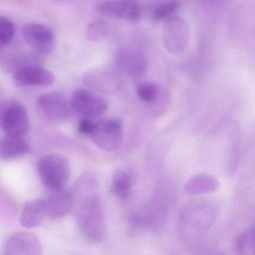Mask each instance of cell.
<instances>
[{"label": "cell", "mask_w": 255, "mask_h": 255, "mask_svg": "<svg viewBox=\"0 0 255 255\" xmlns=\"http://www.w3.org/2000/svg\"><path fill=\"white\" fill-rule=\"evenodd\" d=\"M45 200L46 217L51 219H61L70 214L74 206V196L69 190H61L54 191Z\"/></svg>", "instance_id": "obj_13"}, {"label": "cell", "mask_w": 255, "mask_h": 255, "mask_svg": "<svg viewBox=\"0 0 255 255\" xmlns=\"http://www.w3.org/2000/svg\"><path fill=\"white\" fill-rule=\"evenodd\" d=\"M37 104L40 110L52 120H64L71 112L70 102L61 93L52 92L39 97Z\"/></svg>", "instance_id": "obj_12"}, {"label": "cell", "mask_w": 255, "mask_h": 255, "mask_svg": "<svg viewBox=\"0 0 255 255\" xmlns=\"http://www.w3.org/2000/svg\"><path fill=\"white\" fill-rule=\"evenodd\" d=\"M95 122L91 118H82L78 124V130L84 136H90L94 131Z\"/></svg>", "instance_id": "obj_24"}, {"label": "cell", "mask_w": 255, "mask_h": 255, "mask_svg": "<svg viewBox=\"0 0 255 255\" xmlns=\"http://www.w3.org/2000/svg\"><path fill=\"white\" fill-rule=\"evenodd\" d=\"M15 34L14 25L9 18L0 16V48L10 44Z\"/></svg>", "instance_id": "obj_22"}, {"label": "cell", "mask_w": 255, "mask_h": 255, "mask_svg": "<svg viewBox=\"0 0 255 255\" xmlns=\"http://www.w3.org/2000/svg\"><path fill=\"white\" fill-rule=\"evenodd\" d=\"M112 191L116 197L127 199L132 191V178L122 169H116L112 175Z\"/></svg>", "instance_id": "obj_18"}, {"label": "cell", "mask_w": 255, "mask_h": 255, "mask_svg": "<svg viewBox=\"0 0 255 255\" xmlns=\"http://www.w3.org/2000/svg\"><path fill=\"white\" fill-rule=\"evenodd\" d=\"M22 34L28 44L40 55H48L55 48V37L44 25L31 23L24 25Z\"/></svg>", "instance_id": "obj_8"}, {"label": "cell", "mask_w": 255, "mask_h": 255, "mask_svg": "<svg viewBox=\"0 0 255 255\" xmlns=\"http://www.w3.org/2000/svg\"><path fill=\"white\" fill-rule=\"evenodd\" d=\"M159 88L152 82H144L137 88L138 97L146 103H154L159 97Z\"/></svg>", "instance_id": "obj_23"}, {"label": "cell", "mask_w": 255, "mask_h": 255, "mask_svg": "<svg viewBox=\"0 0 255 255\" xmlns=\"http://www.w3.org/2000/svg\"><path fill=\"white\" fill-rule=\"evenodd\" d=\"M4 255H43V247L40 240L34 234L16 232L7 239Z\"/></svg>", "instance_id": "obj_9"}, {"label": "cell", "mask_w": 255, "mask_h": 255, "mask_svg": "<svg viewBox=\"0 0 255 255\" xmlns=\"http://www.w3.org/2000/svg\"><path fill=\"white\" fill-rule=\"evenodd\" d=\"M19 85L49 86L53 84L55 77L49 70L38 66H25L16 70L13 76Z\"/></svg>", "instance_id": "obj_14"}, {"label": "cell", "mask_w": 255, "mask_h": 255, "mask_svg": "<svg viewBox=\"0 0 255 255\" xmlns=\"http://www.w3.org/2000/svg\"><path fill=\"white\" fill-rule=\"evenodd\" d=\"M97 10L103 16L121 20L137 21L141 16L139 6L130 0L103 1L99 4Z\"/></svg>", "instance_id": "obj_11"}, {"label": "cell", "mask_w": 255, "mask_h": 255, "mask_svg": "<svg viewBox=\"0 0 255 255\" xmlns=\"http://www.w3.org/2000/svg\"><path fill=\"white\" fill-rule=\"evenodd\" d=\"M90 138L100 149L105 151H115L119 148L123 141L121 123L109 118L97 121Z\"/></svg>", "instance_id": "obj_5"}, {"label": "cell", "mask_w": 255, "mask_h": 255, "mask_svg": "<svg viewBox=\"0 0 255 255\" xmlns=\"http://www.w3.org/2000/svg\"><path fill=\"white\" fill-rule=\"evenodd\" d=\"M110 27L103 19H97L89 24L86 30V38L89 41L98 42L107 37Z\"/></svg>", "instance_id": "obj_21"}, {"label": "cell", "mask_w": 255, "mask_h": 255, "mask_svg": "<svg viewBox=\"0 0 255 255\" xmlns=\"http://www.w3.org/2000/svg\"><path fill=\"white\" fill-rule=\"evenodd\" d=\"M190 37L188 24L182 18L175 16L165 22L163 40L168 52L172 54L184 52L188 46Z\"/></svg>", "instance_id": "obj_3"}, {"label": "cell", "mask_w": 255, "mask_h": 255, "mask_svg": "<svg viewBox=\"0 0 255 255\" xmlns=\"http://www.w3.org/2000/svg\"><path fill=\"white\" fill-rule=\"evenodd\" d=\"M255 236L254 228L240 234L234 243L236 255H255Z\"/></svg>", "instance_id": "obj_19"}, {"label": "cell", "mask_w": 255, "mask_h": 255, "mask_svg": "<svg viewBox=\"0 0 255 255\" xmlns=\"http://www.w3.org/2000/svg\"><path fill=\"white\" fill-rule=\"evenodd\" d=\"M37 172L46 188L58 191L63 190L70 179V163L59 154H45L37 163Z\"/></svg>", "instance_id": "obj_2"}, {"label": "cell", "mask_w": 255, "mask_h": 255, "mask_svg": "<svg viewBox=\"0 0 255 255\" xmlns=\"http://www.w3.org/2000/svg\"><path fill=\"white\" fill-rule=\"evenodd\" d=\"M70 108L82 118H93L103 115L109 107V102L98 94L88 90H77L70 101Z\"/></svg>", "instance_id": "obj_4"}, {"label": "cell", "mask_w": 255, "mask_h": 255, "mask_svg": "<svg viewBox=\"0 0 255 255\" xmlns=\"http://www.w3.org/2000/svg\"><path fill=\"white\" fill-rule=\"evenodd\" d=\"M82 82L93 91L103 94H115L120 91L123 85L120 72L108 67L86 72L82 77Z\"/></svg>", "instance_id": "obj_6"}, {"label": "cell", "mask_w": 255, "mask_h": 255, "mask_svg": "<svg viewBox=\"0 0 255 255\" xmlns=\"http://www.w3.org/2000/svg\"><path fill=\"white\" fill-rule=\"evenodd\" d=\"M181 6V1L178 0H170L166 2L162 3L154 10L153 19L155 22H166L168 19L175 16Z\"/></svg>", "instance_id": "obj_20"}, {"label": "cell", "mask_w": 255, "mask_h": 255, "mask_svg": "<svg viewBox=\"0 0 255 255\" xmlns=\"http://www.w3.org/2000/svg\"><path fill=\"white\" fill-rule=\"evenodd\" d=\"M29 145L23 138L7 136L0 139V159L10 160L26 154Z\"/></svg>", "instance_id": "obj_16"}, {"label": "cell", "mask_w": 255, "mask_h": 255, "mask_svg": "<svg viewBox=\"0 0 255 255\" xmlns=\"http://www.w3.org/2000/svg\"><path fill=\"white\" fill-rule=\"evenodd\" d=\"M115 61L119 70L133 79H141L146 73L148 68L146 57L138 49L133 48L121 49L117 53Z\"/></svg>", "instance_id": "obj_10"}, {"label": "cell", "mask_w": 255, "mask_h": 255, "mask_svg": "<svg viewBox=\"0 0 255 255\" xmlns=\"http://www.w3.org/2000/svg\"><path fill=\"white\" fill-rule=\"evenodd\" d=\"M218 187V181L214 177L199 175L188 181L186 185V192L190 195L203 194L211 193Z\"/></svg>", "instance_id": "obj_17"}, {"label": "cell", "mask_w": 255, "mask_h": 255, "mask_svg": "<svg viewBox=\"0 0 255 255\" xmlns=\"http://www.w3.org/2000/svg\"><path fill=\"white\" fill-rule=\"evenodd\" d=\"M44 199H34L26 202L20 215V223L26 229H36L41 226L46 218Z\"/></svg>", "instance_id": "obj_15"}, {"label": "cell", "mask_w": 255, "mask_h": 255, "mask_svg": "<svg viewBox=\"0 0 255 255\" xmlns=\"http://www.w3.org/2000/svg\"><path fill=\"white\" fill-rule=\"evenodd\" d=\"M78 226L90 242L100 244L106 235V223L103 207L98 198L89 196L84 199L77 215Z\"/></svg>", "instance_id": "obj_1"}, {"label": "cell", "mask_w": 255, "mask_h": 255, "mask_svg": "<svg viewBox=\"0 0 255 255\" xmlns=\"http://www.w3.org/2000/svg\"><path fill=\"white\" fill-rule=\"evenodd\" d=\"M1 127L4 133L12 137H23L28 130L29 120L26 108L20 103H7Z\"/></svg>", "instance_id": "obj_7"}, {"label": "cell", "mask_w": 255, "mask_h": 255, "mask_svg": "<svg viewBox=\"0 0 255 255\" xmlns=\"http://www.w3.org/2000/svg\"><path fill=\"white\" fill-rule=\"evenodd\" d=\"M190 215H191L192 217L191 222L193 223L194 227L197 226V225L198 227H201V226H202V227L207 226L208 221L205 220V216L207 215V212L203 208H202V209H201V208L196 209V211H193Z\"/></svg>", "instance_id": "obj_25"}]
</instances>
